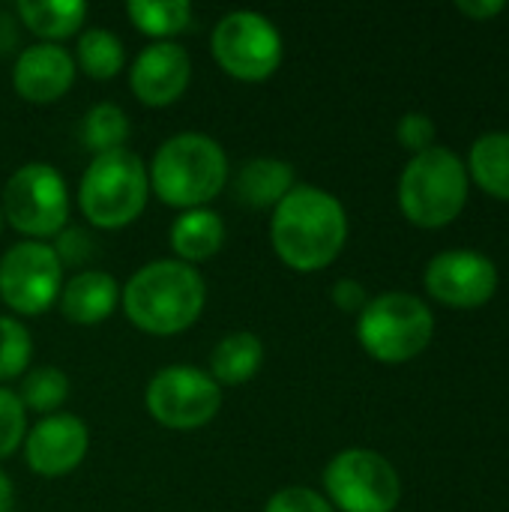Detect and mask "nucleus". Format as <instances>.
<instances>
[{
    "label": "nucleus",
    "mask_w": 509,
    "mask_h": 512,
    "mask_svg": "<svg viewBox=\"0 0 509 512\" xmlns=\"http://www.w3.org/2000/svg\"><path fill=\"white\" fill-rule=\"evenodd\" d=\"M270 240L276 255L300 273L333 264L348 240V213L342 201L309 183H297L270 216Z\"/></svg>",
    "instance_id": "1"
},
{
    "label": "nucleus",
    "mask_w": 509,
    "mask_h": 512,
    "mask_svg": "<svg viewBox=\"0 0 509 512\" xmlns=\"http://www.w3.org/2000/svg\"><path fill=\"white\" fill-rule=\"evenodd\" d=\"M126 318L150 336L189 330L207 303L204 276L177 258H159L132 273L120 294Z\"/></svg>",
    "instance_id": "2"
},
{
    "label": "nucleus",
    "mask_w": 509,
    "mask_h": 512,
    "mask_svg": "<svg viewBox=\"0 0 509 512\" xmlns=\"http://www.w3.org/2000/svg\"><path fill=\"white\" fill-rule=\"evenodd\" d=\"M147 177L150 192L165 204L180 210L204 207L228 183V153L204 132H177L159 144Z\"/></svg>",
    "instance_id": "3"
},
{
    "label": "nucleus",
    "mask_w": 509,
    "mask_h": 512,
    "mask_svg": "<svg viewBox=\"0 0 509 512\" xmlns=\"http://www.w3.org/2000/svg\"><path fill=\"white\" fill-rule=\"evenodd\" d=\"M150 195L147 165L129 147L96 153L78 183V207L96 228H123L141 216Z\"/></svg>",
    "instance_id": "4"
},
{
    "label": "nucleus",
    "mask_w": 509,
    "mask_h": 512,
    "mask_svg": "<svg viewBox=\"0 0 509 512\" xmlns=\"http://www.w3.org/2000/svg\"><path fill=\"white\" fill-rule=\"evenodd\" d=\"M468 201V168L447 147H429L399 177V207L420 228L450 225Z\"/></svg>",
    "instance_id": "5"
},
{
    "label": "nucleus",
    "mask_w": 509,
    "mask_h": 512,
    "mask_svg": "<svg viewBox=\"0 0 509 512\" xmlns=\"http://www.w3.org/2000/svg\"><path fill=\"white\" fill-rule=\"evenodd\" d=\"M435 336L432 309L405 291L378 294L357 315V339L381 363H408L429 348Z\"/></svg>",
    "instance_id": "6"
},
{
    "label": "nucleus",
    "mask_w": 509,
    "mask_h": 512,
    "mask_svg": "<svg viewBox=\"0 0 509 512\" xmlns=\"http://www.w3.org/2000/svg\"><path fill=\"white\" fill-rule=\"evenodd\" d=\"M3 219L33 237H57L69 219V186L51 162H27L15 168L3 186Z\"/></svg>",
    "instance_id": "7"
},
{
    "label": "nucleus",
    "mask_w": 509,
    "mask_h": 512,
    "mask_svg": "<svg viewBox=\"0 0 509 512\" xmlns=\"http://www.w3.org/2000/svg\"><path fill=\"white\" fill-rule=\"evenodd\" d=\"M324 489L333 510L342 512H393L402 498L396 468L366 447L336 453L324 468Z\"/></svg>",
    "instance_id": "8"
},
{
    "label": "nucleus",
    "mask_w": 509,
    "mask_h": 512,
    "mask_svg": "<svg viewBox=\"0 0 509 512\" xmlns=\"http://www.w3.org/2000/svg\"><path fill=\"white\" fill-rule=\"evenodd\" d=\"M210 51L216 63L240 81L270 78L285 54L279 27L255 9H234L222 15L210 33Z\"/></svg>",
    "instance_id": "9"
},
{
    "label": "nucleus",
    "mask_w": 509,
    "mask_h": 512,
    "mask_svg": "<svg viewBox=\"0 0 509 512\" xmlns=\"http://www.w3.org/2000/svg\"><path fill=\"white\" fill-rule=\"evenodd\" d=\"M144 405L156 423L177 432H189L207 426L219 414L222 387L204 369L165 366L150 378L144 390Z\"/></svg>",
    "instance_id": "10"
},
{
    "label": "nucleus",
    "mask_w": 509,
    "mask_h": 512,
    "mask_svg": "<svg viewBox=\"0 0 509 512\" xmlns=\"http://www.w3.org/2000/svg\"><path fill=\"white\" fill-rule=\"evenodd\" d=\"M63 288V264L51 243L21 240L0 258V297L18 315H42Z\"/></svg>",
    "instance_id": "11"
},
{
    "label": "nucleus",
    "mask_w": 509,
    "mask_h": 512,
    "mask_svg": "<svg viewBox=\"0 0 509 512\" xmlns=\"http://www.w3.org/2000/svg\"><path fill=\"white\" fill-rule=\"evenodd\" d=\"M426 291L453 309L486 306L498 291V267L489 255L474 249H447L435 255L423 273Z\"/></svg>",
    "instance_id": "12"
},
{
    "label": "nucleus",
    "mask_w": 509,
    "mask_h": 512,
    "mask_svg": "<svg viewBox=\"0 0 509 512\" xmlns=\"http://www.w3.org/2000/svg\"><path fill=\"white\" fill-rule=\"evenodd\" d=\"M24 462L39 477H66L72 474L87 450L90 432L87 423L75 414H48L24 435Z\"/></svg>",
    "instance_id": "13"
},
{
    "label": "nucleus",
    "mask_w": 509,
    "mask_h": 512,
    "mask_svg": "<svg viewBox=\"0 0 509 512\" xmlns=\"http://www.w3.org/2000/svg\"><path fill=\"white\" fill-rule=\"evenodd\" d=\"M189 78H192L189 51L174 39H162V42L141 48L129 69L132 93L144 105H153V108H162L180 99L189 87Z\"/></svg>",
    "instance_id": "14"
},
{
    "label": "nucleus",
    "mask_w": 509,
    "mask_h": 512,
    "mask_svg": "<svg viewBox=\"0 0 509 512\" xmlns=\"http://www.w3.org/2000/svg\"><path fill=\"white\" fill-rule=\"evenodd\" d=\"M75 81V57L57 42L27 45L12 66V84L27 102H54Z\"/></svg>",
    "instance_id": "15"
},
{
    "label": "nucleus",
    "mask_w": 509,
    "mask_h": 512,
    "mask_svg": "<svg viewBox=\"0 0 509 512\" xmlns=\"http://www.w3.org/2000/svg\"><path fill=\"white\" fill-rule=\"evenodd\" d=\"M120 282L105 270H78L60 288V309L75 324H99L120 306Z\"/></svg>",
    "instance_id": "16"
},
{
    "label": "nucleus",
    "mask_w": 509,
    "mask_h": 512,
    "mask_svg": "<svg viewBox=\"0 0 509 512\" xmlns=\"http://www.w3.org/2000/svg\"><path fill=\"white\" fill-rule=\"evenodd\" d=\"M294 186H297L294 165L285 159H276V156H255L234 177L237 201H243L255 210L276 207Z\"/></svg>",
    "instance_id": "17"
},
{
    "label": "nucleus",
    "mask_w": 509,
    "mask_h": 512,
    "mask_svg": "<svg viewBox=\"0 0 509 512\" xmlns=\"http://www.w3.org/2000/svg\"><path fill=\"white\" fill-rule=\"evenodd\" d=\"M168 240H171V249H174L177 261H186V264L195 267L198 261H207L222 249L225 222L210 207H192V210H183L171 222Z\"/></svg>",
    "instance_id": "18"
},
{
    "label": "nucleus",
    "mask_w": 509,
    "mask_h": 512,
    "mask_svg": "<svg viewBox=\"0 0 509 512\" xmlns=\"http://www.w3.org/2000/svg\"><path fill=\"white\" fill-rule=\"evenodd\" d=\"M261 363H264V342L249 330H237L222 336L210 351V378L219 387H240L249 378H255Z\"/></svg>",
    "instance_id": "19"
},
{
    "label": "nucleus",
    "mask_w": 509,
    "mask_h": 512,
    "mask_svg": "<svg viewBox=\"0 0 509 512\" xmlns=\"http://www.w3.org/2000/svg\"><path fill=\"white\" fill-rule=\"evenodd\" d=\"M18 15L33 30L42 36V42H57L81 30L87 18V3L84 0H18Z\"/></svg>",
    "instance_id": "20"
},
{
    "label": "nucleus",
    "mask_w": 509,
    "mask_h": 512,
    "mask_svg": "<svg viewBox=\"0 0 509 512\" xmlns=\"http://www.w3.org/2000/svg\"><path fill=\"white\" fill-rule=\"evenodd\" d=\"M477 186L501 201H509V132H486L471 144L468 165Z\"/></svg>",
    "instance_id": "21"
},
{
    "label": "nucleus",
    "mask_w": 509,
    "mask_h": 512,
    "mask_svg": "<svg viewBox=\"0 0 509 512\" xmlns=\"http://www.w3.org/2000/svg\"><path fill=\"white\" fill-rule=\"evenodd\" d=\"M75 57H78V66L90 78L108 81V78H114L123 69L126 48H123V39L114 30H108V27H87L78 36Z\"/></svg>",
    "instance_id": "22"
},
{
    "label": "nucleus",
    "mask_w": 509,
    "mask_h": 512,
    "mask_svg": "<svg viewBox=\"0 0 509 512\" xmlns=\"http://www.w3.org/2000/svg\"><path fill=\"white\" fill-rule=\"evenodd\" d=\"M126 12L132 24L141 33L156 36V42L171 39L192 24V6L186 0H132Z\"/></svg>",
    "instance_id": "23"
},
{
    "label": "nucleus",
    "mask_w": 509,
    "mask_h": 512,
    "mask_svg": "<svg viewBox=\"0 0 509 512\" xmlns=\"http://www.w3.org/2000/svg\"><path fill=\"white\" fill-rule=\"evenodd\" d=\"M129 132H132L129 114L114 102H96L93 108H87L81 120V141L93 156L126 147Z\"/></svg>",
    "instance_id": "24"
},
{
    "label": "nucleus",
    "mask_w": 509,
    "mask_h": 512,
    "mask_svg": "<svg viewBox=\"0 0 509 512\" xmlns=\"http://www.w3.org/2000/svg\"><path fill=\"white\" fill-rule=\"evenodd\" d=\"M24 411L57 414V408L69 399V378L57 366H33L21 375V387L15 390Z\"/></svg>",
    "instance_id": "25"
},
{
    "label": "nucleus",
    "mask_w": 509,
    "mask_h": 512,
    "mask_svg": "<svg viewBox=\"0 0 509 512\" xmlns=\"http://www.w3.org/2000/svg\"><path fill=\"white\" fill-rule=\"evenodd\" d=\"M30 357H33L30 330L12 315H0V381L21 378L27 372Z\"/></svg>",
    "instance_id": "26"
},
{
    "label": "nucleus",
    "mask_w": 509,
    "mask_h": 512,
    "mask_svg": "<svg viewBox=\"0 0 509 512\" xmlns=\"http://www.w3.org/2000/svg\"><path fill=\"white\" fill-rule=\"evenodd\" d=\"M27 435V411L15 390L0 384V459L12 456Z\"/></svg>",
    "instance_id": "27"
},
{
    "label": "nucleus",
    "mask_w": 509,
    "mask_h": 512,
    "mask_svg": "<svg viewBox=\"0 0 509 512\" xmlns=\"http://www.w3.org/2000/svg\"><path fill=\"white\" fill-rule=\"evenodd\" d=\"M264 512H336L333 504L318 495L315 489H306V486H288V489H279L270 501Z\"/></svg>",
    "instance_id": "28"
},
{
    "label": "nucleus",
    "mask_w": 509,
    "mask_h": 512,
    "mask_svg": "<svg viewBox=\"0 0 509 512\" xmlns=\"http://www.w3.org/2000/svg\"><path fill=\"white\" fill-rule=\"evenodd\" d=\"M435 132H438V129H435L432 117L423 114V111H408V114H402V120H399V126H396L399 144H402L405 150H411L414 156L423 153V150H429V147H435Z\"/></svg>",
    "instance_id": "29"
},
{
    "label": "nucleus",
    "mask_w": 509,
    "mask_h": 512,
    "mask_svg": "<svg viewBox=\"0 0 509 512\" xmlns=\"http://www.w3.org/2000/svg\"><path fill=\"white\" fill-rule=\"evenodd\" d=\"M54 252L60 264H87V258L93 255V237L84 228H63L57 234Z\"/></svg>",
    "instance_id": "30"
},
{
    "label": "nucleus",
    "mask_w": 509,
    "mask_h": 512,
    "mask_svg": "<svg viewBox=\"0 0 509 512\" xmlns=\"http://www.w3.org/2000/svg\"><path fill=\"white\" fill-rule=\"evenodd\" d=\"M330 297H333V303H336L342 312H357V315H360V312L366 309V303H369V294H366L363 282H357V279H339V282L333 285Z\"/></svg>",
    "instance_id": "31"
},
{
    "label": "nucleus",
    "mask_w": 509,
    "mask_h": 512,
    "mask_svg": "<svg viewBox=\"0 0 509 512\" xmlns=\"http://www.w3.org/2000/svg\"><path fill=\"white\" fill-rule=\"evenodd\" d=\"M462 15L474 18V21H486V18H495L507 9L504 0H459L456 3Z\"/></svg>",
    "instance_id": "32"
},
{
    "label": "nucleus",
    "mask_w": 509,
    "mask_h": 512,
    "mask_svg": "<svg viewBox=\"0 0 509 512\" xmlns=\"http://www.w3.org/2000/svg\"><path fill=\"white\" fill-rule=\"evenodd\" d=\"M12 504H15V489H12L9 477H6V474L0 471V512L15 510Z\"/></svg>",
    "instance_id": "33"
},
{
    "label": "nucleus",
    "mask_w": 509,
    "mask_h": 512,
    "mask_svg": "<svg viewBox=\"0 0 509 512\" xmlns=\"http://www.w3.org/2000/svg\"><path fill=\"white\" fill-rule=\"evenodd\" d=\"M0 231H3V207H0Z\"/></svg>",
    "instance_id": "34"
},
{
    "label": "nucleus",
    "mask_w": 509,
    "mask_h": 512,
    "mask_svg": "<svg viewBox=\"0 0 509 512\" xmlns=\"http://www.w3.org/2000/svg\"><path fill=\"white\" fill-rule=\"evenodd\" d=\"M9 512H15V510H9Z\"/></svg>",
    "instance_id": "35"
}]
</instances>
